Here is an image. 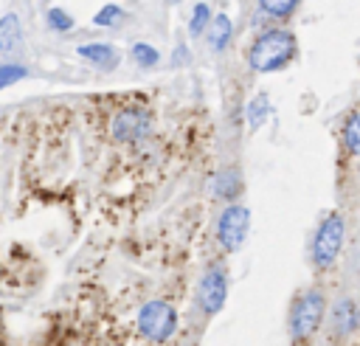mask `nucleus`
Returning <instances> with one entry per match:
<instances>
[{"mask_svg":"<svg viewBox=\"0 0 360 346\" xmlns=\"http://www.w3.org/2000/svg\"><path fill=\"white\" fill-rule=\"evenodd\" d=\"M298 53V42L287 28H267L262 31L248 51V65L259 73H273L287 68Z\"/></svg>","mask_w":360,"mask_h":346,"instance_id":"1","label":"nucleus"},{"mask_svg":"<svg viewBox=\"0 0 360 346\" xmlns=\"http://www.w3.org/2000/svg\"><path fill=\"white\" fill-rule=\"evenodd\" d=\"M138 329L143 338H149L155 343H166L177 329V309L160 298L146 301L138 312Z\"/></svg>","mask_w":360,"mask_h":346,"instance_id":"2","label":"nucleus"},{"mask_svg":"<svg viewBox=\"0 0 360 346\" xmlns=\"http://www.w3.org/2000/svg\"><path fill=\"white\" fill-rule=\"evenodd\" d=\"M343 233H346V225H343V217L340 214H329L318 231H315V239H312V262L318 267H329L340 248H343Z\"/></svg>","mask_w":360,"mask_h":346,"instance_id":"3","label":"nucleus"},{"mask_svg":"<svg viewBox=\"0 0 360 346\" xmlns=\"http://www.w3.org/2000/svg\"><path fill=\"white\" fill-rule=\"evenodd\" d=\"M323 309H326L323 295H321L318 290H307V293L295 301V307H292V312H290V332H292V338H309V335L321 326Z\"/></svg>","mask_w":360,"mask_h":346,"instance_id":"4","label":"nucleus"},{"mask_svg":"<svg viewBox=\"0 0 360 346\" xmlns=\"http://www.w3.org/2000/svg\"><path fill=\"white\" fill-rule=\"evenodd\" d=\"M112 138L121 143H138L152 132V115L146 107H124L110 121Z\"/></svg>","mask_w":360,"mask_h":346,"instance_id":"5","label":"nucleus"},{"mask_svg":"<svg viewBox=\"0 0 360 346\" xmlns=\"http://www.w3.org/2000/svg\"><path fill=\"white\" fill-rule=\"evenodd\" d=\"M248 228H250V214L245 205H228L222 214H219V222H217V239L225 250H239L245 236H248Z\"/></svg>","mask_w":360,"mask_h":346,"instance_id":"6","label":"nucleus"},{"mask_svg":"<svg viewBox=\"0 0 360 346\" xmlns=\"http://www.w3.org/2000/svg\"><path fill=\"white\" fill-rule=\"evenodd\" d=\"M228 298V276L222 267H208L202 281H200V293H197V301L202 307L205 315H217L222 309Z\"/></svg>","mask_w":360,"mask_h":346,"instance_id":"7","label":"nucleus"},{"mask_svg":"<svg viewBox=\"0 0 360 346\" xmlns=\"http://www.w3.org/2000/svg\"><path fill=\"white\" fill-rule=\"evenodd\" d=\"M329 321H332V329H335L338 335H349V332H354V329H357V323H360L357 304H354L352 298H340V301L332 307Z\"/></svg>","mask_w":360,"mask_h":346,"instance_id":"8","label":"nucleus"},{"mask_svg":"<svg viewBox=\"0 0 360 346\" xmlns=\"http://www.w3.org/2000/svg\"><path fill=\"white\" fill-rule=\"evenodd\" d=\"M22 48V28L17 14H3L0 17V53L14 56Z\"/></svg>","mask_w":360,"mask_h":346,"instance_id":"9","label":"nucleus"},{"mask_svg":"<svg viewBox=\"0 0 360 346\" xmlns=\"http://www.w3.org/2000/svg\"><path fill=\"white\" fill-rule=\"evenodd\" d=\"M205 37H208V48L211 51H225L231 37H233V23L228 14H214L208 28H205Z\"/></svg>","mask_w":360,"mask_h":346,"instance_id":"10","label":"nucleus"},{"mask_svg":"<svg viewBox=\"0 0 360 346\" xmlns=\"http://www.w3.org/2000/svg\"><path fill=\"white\" fill-rule=\"evenodd\" d=\"M79 56H84L87 62H93L96 68H115L118 62V51L110 42H90V45H79Z\"/></svg>","mask_w":360,"mask_h":346,"instance_id":"11","label":"nucleus"},{"mask_svg":"<svg viewBox=\"0 0 360 346\" xmlns=\"http://www.w3.org/2000/svg\"><path fill=\"white\" fill-rule=\"evenodd\" d=\"M298 0H281V3H276V0H262L259 6H256V14H262V20H287L292 11H298Z\"/></svg>","mask_w":360,"mask_h":346,"instance_id":"12","label":"nucleus"},{"mask_svg":"<svg viewBox=\"0 0 360 346\" xmlns=\"http://www.w3.org/2000/svg\"><path fill=\"white\" fill-rule=\"evenodd\" d=\"M343 141L352 155H360V110H354L343 127Z\"/></svg>","mask_w":360,"mask_h":346,"instance_id":"13","label":"nucleus"},{"mask_svg":"<svg viewBox=\"0 0 360 346\" xmlns=\"http://www.w3.org/2000/svg\"><path fill=\"white\" fill-rule=\"evenodd\" d=\"M211 6L208 3H197L194 8H191V20H188V31L197 37V34H202L205 28H208V23H211Z\"/></svg>","mask_w":360,"mask_h":346,"instance_id":"14","label":"nucleus"},{"mask_svg":"<svg viewBox=\"0 0 360 346\" xmlns=\"http://www.w3.org/2000/svg\"><path fill=\"white\" fill-rule=\"evenodd\" d=\"M267 113H270V107H267V96H256V98L248 104V124H250V129H259V127L264 124Z\"/></svg>","mask_w":360,"mask_h":346,"instance_id":"15","label":"nucleus"},{"mask_svg":"<svg viewBox=\"0 0 360 346\" xmlns=\"http://www.w3.org/2000/svg\"><path fill=\"white\" fill-rule=\"evenodd\" d=\"M25 76H28V68L25 65H20V62H3L0 65V90L8 87V84H14V82H20V79H25Z\"/></svg>","mask_w":360,"mask_h":346,"instance_id":"16","label":"nucleus"},{"mask_svg":"<svg viewBox=\"0 0 360 346\" xmlns=\"http://www.w3.org/2000/svg\"><path fill=\"white\" fill-rule=\"evenodd\" d=\"M124 17H127V14H124L118 6H112V3H110V6L98 8V14L93 17V23H96V25H101V28H112V25H118Z\"/></svg>","mask_w":360,"mask_h":346,"instance_id":"17","label":"nucleus"},{"mask_svg":"<svg viewBox=\"0 0 360 346\" xmlns=\"http://www.w3.org/2000/svg\"><path fill=\"white\" fill-rule=\"evenodd\" d=\"M132 59H135L141 68H146V65H155V62L160 59V53H158L152 45H146V42H135V45H132Z\"/></svg>","mask_w":360,"mask_h":346,"instance_id":"18","label":"nucleus"},{"mask_svg":"<svg viewBox=\"0 0 360 346\" xmlns=\"http://www.w3.org/2000/svg\"><path fill=\"white\" fill-rule=\"evenodd\" d=\"M45 20H48V25H51L53 31H68V28H73V20H70L62 8H48Z\"/></svg>","mask_w":360,"mask_h":346,"instance_id":"19","label":"nucleus"}]
</instances>
